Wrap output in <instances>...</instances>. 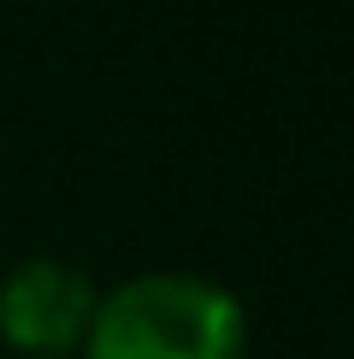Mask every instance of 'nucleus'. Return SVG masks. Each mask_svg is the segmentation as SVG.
<instances>
[{
	"mask_svg": "<svg viewBox=\"0 0 354 359\" xmlns=\"http://www.w3.org/2000/svg\"><path fill=\"white\" fill-rule=\"evenodd\" d=\"M83 341L88 359H242L248 318L201 277H136L95 301Z\"/></svg>",
	"mask_w": 354,
	"mask_h": 359,
	"instance_id": "obj_1",
	"label": "nucleus"
},
{
	"mask_svg": "<svg viewBox=\"0 0 354 359\" xmlns=\"http://www.w3.org/2000/svg\"><path fill=\"white\" fill-rule=\"evenodd\" d=\"M88 318H95V289L59 259H29L0 283V341H12L18 353L59 359L88 336Z\"/></svg>",
	"mask_w": 354,
	"mask_h": 359,
	"instance_id": "obj_2",
	"label": "nucleus"
}]
</instances>
